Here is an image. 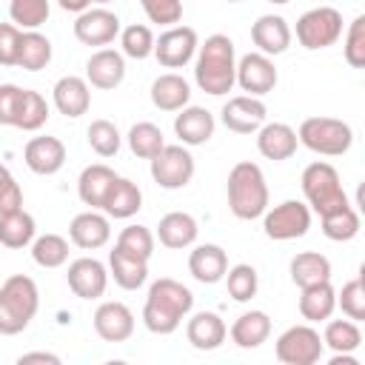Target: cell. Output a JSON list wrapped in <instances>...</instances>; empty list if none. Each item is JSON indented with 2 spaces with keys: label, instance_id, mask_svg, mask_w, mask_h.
I'll return each instance as SVG.
<instances>
[{
  "label": "cell",
  "instance_id": "8992f818",
  "mask_svg": "<svg viewBox=\"0 0 365 365\" xmlns=\"http://www.w3.org/2000/svg\"><path fill=\"white\" fill-rule=\"evenodd\" d=\"M297 140L305 148H311L314 154L339 157L351 148L354 131H351L348 123H342L336 117H308V120H302V125L297 131Z\"/></svg>",
  "mask_w": 365,
  "mask_h": 365
},
{
  "label": "cell",
  "instance_id": "603a6c76",
  "mask_svg": "<svg viewBox=\"0 0 365 365\" xmlns=\"http://www.w3.org/2000/svg\"><path fill=\"white\" fill-rule=\"evenodd\" d=\"M188 271H191V277H194L197 282L214 285V282H220V279L225 277V271H228V254H225L220 245H214V242L197 245V248L191 251V257H188Z\"/></svg>",
  "mask_w": 365,
  "mask_h": 365
},
{
  "label": "cell",
  "instance_id": "836d02e7",
  "mask_svg": "<svg viewBox=\"0 0 365 365\" xmlns=\"http://www.w3.org/2000/svg\"><path fill=\"white\" fill-rule=\"evenodd\" d=\"M34 217L23 208L17 211H9V214H0V245L6 248H26L31 240H34Z\"/></svg>",
  "mask_w": 365,
  "mask_h": 365
},
{
  "label": "cell",
  "instance_id": "f546056e",
  "mask_svg": "<svg viewBox=\"0 0 365 365\" xmlns=\"http://www.w3.org/2000/svg\"><path fill=\"white\" fill-rule=\"evenodd\" d=\"M114 180H117V174H114L108 165H103V163L86 165L83 174H80V180H77V194H80V200H83L86 205L100 208Z\"/></svg>",
  "mask_w": 365,
  "mask_h": 365
},
{
  "label": "cell",
  "instance_id": "7dc6e473",
  "mask_svg": "<svg viewBox=\"0 0 365 365\" xmlns=\"http://www.w3.org/2000/svg\"><path fill=\"white\" fill-rule=\"evenodd\" d=\"M345 60L351 68H365V17H354L345 34Z\"/></svg>",
  "mask_w": 365,
  "mask_h": 365
},
{
  "label": "cell",
  "instance_id": "8fae6325",
  "mask_svg": "<svg viewBox=\"0 0 365 365\" xmlns=\"http://www.w3.org/2000/svg\"><path fill=\"white\" fill-rule=\"evenodd\" d=\"M197 31L191 26H171L154 40V57L165 68H182L197 54Z\"/></svg>",
  "mask_w": 365,
  "mask_h": 365
},
{
  "label": "cell",
  "instance_id": "6f0895ef",
  "mask_svg": "<svg viewBox=\"0 0 365 365\" xmlns=\"http://www.w3.org/2000/svg\"><path fill=\"white\" fill-rule=\"evenodd\" d=\"M91 3H103V6H106V3H111V0H91Z\"/></svg>",
  "mask_w": 365,
  "mask_h": 365
},
{
  "label": "cell",
  "instance_id": "f5cc1de1",
  "mask_svg": "<svg viewBox=\"0 0 365 365\" xmlns=\"http://www.w3.org/2000/svg\"><path fill=\"white\" fill-rule=\"evenodd\" d=\"M17 362L20 365H26V362H51V365H60V356L57 354H48V351H31V354H20Z\"/></svg>",
  "mask_w": 365,
  "mask_h": 365
},
{
  "label": "cell",
  "instance_id": "60d3db41",
  "mask_svg": "<svg viewBox=\"0 0 365 365\" xmlns=\"http://www.w3.org/2000/svg\"><path fill=\"white\" fill-rule=\"evenodd\" d=\"M51 3L48 0H11L9 3V17L17 29H40L48 20Z\"/></svg>",
  "mask_w": 365,
  "mask_h": 365
},
{
  "label": "cell",
  "instance_id": "b9f144b4",
  "mask_svg": "<svg viewBox=\"0 0 365 365\" xmlns=\"http://www.w3.org/2000/svg\"><path fill=\"white\" fill-rule=\"evenodd\" d=\"M120 46H123V54L131 57V60H145L148 54H154V34L148 26L143 23H131L120 31Z\"/></svg>",
  "mask_w": 365,
  "mask_h": 365
},
{
  "label": "cell",
  "instance_id": "680465c9",
  "mask_svg": "<svg viewBox=\"0 0 365 365\" xmlns=\"http://www.w3.org/2000/svg\"><path fill=\"white\" fill-rule=\"evenodd\" d=\"M228 3H240V0H228Z\"/></svg>",
  "mask_w": 365,
  "mask_h": 365
},
{
  "label": "cell",
  "instance_id": "d6a6232c",
  "mask_svg": "<svg viewBox=\"0 0 365 365\" xmlns=\"http://www.w3.org/2000/svg\"><path fill=\"white\" fill-rule=\"evenodd\" d=\"M291 279L299 288L317 285V282H328L331 279V262L328 257H322L319 251H302L291 259Z\"/></svg>",
  "mask_w": 365,
  "mask_h": 365
},
{
  "label": "cell",
  "instance_id": "30bf717a",
  "mask_svg": "<svg viewBox=\"0 0 365 365\" xmlns=\"http://www.w3.org/2000/svg\"><path fill=\"white\" fill-rule=\"evenodd\" d=\"M151 177L160 188H185L194 177V157L182 145H163L151 157Z\"/></svg>",
  "mask_w": 365,
  "mask_h": 365
},
{
  "label": "cell",
  "instance_id": "9a60e30c",
  "mask_svg": "<svg viewBox=\"0 0 365 365\" xmlns=\"http://www.w3.org/2000/svg\"><path fill=\"white\" fill-rule=\"evenodd\" d=\"M68 288L74 291V297L80 299H97L106 294V285H108V271L100 259L94 257H80L68 265Z\"/></svg>",
  "mask_w": 365,
  "mask_h": 365
},
{
  "label": "cell",
  "instance_id": "6da1fadb",
  "mask_svg": "<svg viewBox=\"0 0 365 365\" xmlns=\"http://www.w3.org/2000/svg\"><path fill=\"white\" fill-rule=\"evenodd\" d=\"M191 308H194V294L182 282L163 277L148 288V297L143 305V322L151 334L165 336L180 328V322L191 314Z\"/></svg>",
  "mask_w": 365,
  "mask_h": 365
},
{
  "label": "cell",
  "instance_id": "e0dca14e",
  "mask_svg": "<svg viewBox=\"0 0 365 365\" xmlns=\"http://www.w3.org/2000/svg\"><path fill=\"white\" fill-rule=\"evenodd\" d=\"M23 160L26 165L34 171V174H57L66 163V145L57 140V137H31L23 148Z\"/></svg>",
  "mask_w": 365,
  "mask_h": 365
},
{
  "label": "cell",
  "instance_id": "4dcf8cb0",
  "mask_svg": "<svg viewBox=\"0 0 365 365\" xmlns=\"http://www.w3.org/2000/svg\"><path fill=\"white\" fill-rule=\"evenodd\" d=\"M334 308H336V291L331 288V279L302 288V297H299V314H302V319H308V322H325V319H331Z\"/></svg>",
  "mask_w": 365,
  "mask_h": 365
},
{
  "label": "cell",
  "instance_id": "9f6ffc18",
  "mask_svg": "<svg viewBox=\"0 0 365 365\" xmlns=\"http://www.w3.org/2000/svg\"><path fill=\"white\" fill-rule=\"evenodd\" d=\"M268 3H277V6H282V3H288V0H268Z\"/></svg>",
  "mask_w": 365,
  "mask_h": 365
},
{
  "label": "cell",
  "instance_id": "7402d4cb",
  "mask_svg": "<svg viewBox=\"0 0 365 365\" xmlns=\"http://www.w3.org/2000/svg\"><path fill=\"white\" fill-rule=\"evenodd\" d=\"M297 131L288 123H262L257 128V148L265 160H288L297 151Z\"/></svg>",
  "mask_w": 365,
  "mask_h": 365
},
{
  "label": "cell",
  "instance_id": "83f0119b",
  "mask_svg": "<svg viewBox=\"0 0 365 365\" xmlns=\"http://www.w3.org/2000/svg\"><path fill=\"white\" fill-rule=\"evenodd\" d=\"M188 100H191V86L185 83V77H180L174 71L160 74L151 83V103L160 111H180L188 106Z\"/></svg>",
  "mask_w": 365,
  "mask_h": 365
},
{
  "label": "cell",
  "instance_id": "8d00e7d4",
  "mask_svg": "<svg viewBox=\"0 0 365 365\" xmlns=\"http://www.w3.org/2000/svg\"><path fill=\"white\" fill-rule=\"evenodd\" d=\"M48 120V103L40 91H31V88H23V97H20V106H17V117H14V128H23V131H37L40 125H46Z\"/></svg>",
  "mask_w": 365,
  "mask_h": 365
},
{
  "label": "cell",
  "instance_id": "d4e9b609",
  "mask_svg": "<svg viewBox=\"0 0 365 365\" xmlns=\"http://www.w3.org/2000/svg\"><path fill=\"white\" fill-rule=\"evenodd\" d=\"M225 334H228V328L220 319V314H214V311H200L185 325V336H188V342L197 351H214V348H220L225 342Z\"/></svg>",
  "mask_w": 365,
  "mask_h": 365
},
{
  "label": "cell",
  "instance_id": "4316f807",
  "mask_svg": "<svg viewBox=\"0 0 365 365\" xmlns=\"http://www.w3.org/2000/svg\"><path fill=\"white\" fill-rule=\"evenodd\" d=\"M197 234H200V225H197V220H194L191 214H185V211H171V214H165V217L160 220V225H157L160 242H163L165 248H174V251L194 245Z\"/></svg>",
  "mask_w": 365,
  "mask_h": 365
},
{
  "label": "cell",
  "instance_id": "cb8c5ba5",
  "mask_svg": "<svg viewBox=\"0 0 365 365\" xmlns=\"http://www.w3.org/2000/svg\"><path fill=\"white\" fill-rule=\"evenodd\" d=\"M51 94H54L57 111L66 114V117H83V114L88 111V106H91L88 83H86L83 77H74V74L60 77V80L54 83V91H51Z\"/></svg>",
  "mask_w": 365,
  "mask_h": 365
},
{
  "label": "cell",
  "instance_id": "e575fe53",
  "mask_svg": "<svg viewBox=\"0 0 365 365\" xmlns=\"http://www.w3.org/2000/svg\"><path fill=\"white\" fill-rule=\"evenodd\" d=\"M51 63V40L46 34H40L37 29L23 31L20 40V54H17V66L26 71H40Z\"/></svg>",
  "mask_w": 365,
  "mask_h": 365
},
{
  "label": "cell",
  "instance_id": "277c9868",
  "mask_svg": "<svg viewBox=\"0 0 365 365\" xmlns=\"http://www.w3.org/2000/svg\"><path fill=\"white\" fill-rule=\"evenodd\" d=\"M40 308V291L31 277L14 274L0 285V334L14 336L29 328Z\"/></svg>",
  "mask_w": 365,
  "mask_h": 365
},
{
  "label": "cell",
  "instance_id": "1f68e13d",
  "mask_svg": "<svg viewBox=\"0 0 365 365\" xmlns=\"http://www.w3.org/2000/svg\"><path fill=\"white\" fill-rule=\"evenodd\" d=\"M108 271L114 277V282L125 291H137L145 279H148V262L145 259H137L125 251H120L114 245V251L108 254Z\"/></svg>",
  "mask_w": 365,
  "mask_h": 365
},
{
  "label": "cell",
  "instance_id": "ab89813d",
  "mask_svg": "<svg viewBox=\"0 0 365 365\" xmlns=\"http://www.w3.org/2000/svg\"><path fill=\"white\" fill-rule=\"evenodd\" d=\"M322 342L339 354V351H356L359 342H362V331L354 319H331L325 325V334H322Z\"/></svg>",
  "mask_w": 365,
  "mask_h": 365
},
{
  "label": "cell",
  "instance_id": "5bb4252c",
  "mask_svg": "<svg viewBox=\"0 0 365 365\" xmlns=\"http://www.w3.org/2000/svg\"><path fill=\"white\" fill-rule=\"evenodd\" d=\"M120 34V17L108 9H86L74 20V37L86 46H106Z\"/></svg>",
  "mask_w": 365,
  "mask_h": 365
},
{
  "label": "cell",
  "instance_id": "52a82bcc",
  "mask_svg": "<svg viewBox=\"0 0 365 365\" xmlns=\"http://www.w3.org/2000/svg\"><path fill=\"white\" fill-rule=\"evenodd\" d=\"M339 34H342V14L331 6L308 9L297 20V40H299V46H305L311 51L334 46L339 40Z\"/></svg>",
  "mask_w": 365,
  "mask_h": 365
},
{
  "label": "cell",
  "instance_id": "c3c4849f",
  "mask_svg": "<svg viewBox=\"0 0 365 365\" xmlns=\"http://www.w3.org/2000/svg\"><path fill=\"white\" fill-rule=\"evenodd\" d=\"M140 3H143V11L151 23L174 26L182 17V3L180 0H140Z\"/></svg>",
  "mask_w": 365,
  "mask_h": 365
},
{
  "label": "cell",
  "instance_id": "f907efd6",
  "mask_svg": "<svg viewBox=\"0 0 365 365\" xmlns=\"http://www.w3.org/2000/svg\"><path fill=\"white\" fill-rule=\"evenodd\" d=\"M20 97H23L20 86H14V83H3L0 86V125H14Z\"/></svg>",
  "mask_w": 365,
  "mask_h": 365
},
{
  "label": "cell",
  "instance_id": "7bdbcfd3",
  "mask_svg": "<svg viewBox=\"0 0 365 365\" xmlns=\"http://www.w3.org/2000/svg\"><path fill=\"white\" fill-rule=\"evenodd\" d=\"M163 145H165L163 131H160L154 123H134V125H131V131H128V148H131L137 157L151 160Z\"/></svg>",
  "mask_w": 365,
  "mask_h": 365
},
{
  "label": "cell",
  "instance_id": "db71d44e",
  "mask_svg": "<svg viewBox=\"0 0 365 365\" xmlns=\"http://www.w3.org/2000/svg\"><path fill=\"white\" fill-rule=\"evenodd\" d=\"M60 3V9L63 11H86V9H91V0H57Z\"/></svg>",
  "mask_w": 365,
  "mask_h": 365
},
{
  "label": "cell",
  "instance_id": "f6af8a7d",
  "mask_svg": "<svg viewBox=\"0 0 365 365\" xmlns=\"http://www.w3.org/2000/svg\"><path fill=\"white\" fill-rule=\"evenodd\" d=\"M86 134H88V145L100 157H114L120 151V131L111 120H94Z\"/></svg>",
  "mask_w": 365,
  "mask_h": 365
},
{
  "label": "cell",
  "instance_id": "ba28073f",
  "mask_svg": "<svg viewBox=\"0 0 365 365\" xmlns=\"http://www.w3.org/2000/svg\"><path fill=\"white\" fill-rule=\"evenodd\" d=\"M322 336L311 325H291L277 339V359L282 365H314L322 356Z\"/></svg>",
  "mask_w": 365,
  "mask_h": 365
},
{
  "label": "cell",
  "instance_id": "816d5d0a",
  "mask_svg": "<svg viewBox=\"0 0 365 365\" xmlns=\"http://www.w3.org/2000/svg\"><path fill=\"white\" fill-rule=\"evenodd\" d=\"M17 208H23V191H20L17 180L9 174V177L0 182V214L17 211Z\"/></svg>",
  "mask_w": 365,
  "mask_h": 365
},
{
  "label": "cell",
  "instance_id": "44dd1931",
  "mask_svg": "<svg viewBox=\"0 0 365 365\" xmlns=\"http://www.w3.org/2000/svg\"><path fill=\"white\" fill-rule=\"evenodd\" d=\"M174 131L182 145H202L214 137V114L200 106H185L174 117Z\"/></svg>",
  "mask_w": 365,
  "mask_h": 365
},
{
  "label": "cell",
  "instance_id": "2e32d148",
  "mask_svg": "<svg viewBox=\"0 0 365 365\" xmlns=\"http://www.w3.org/2000/svg\"><path fill=\"white\" fill-rule=\"evenodd\" d=\"M94 331L106 342H125L134 334V314L123 302H103L94 311Z\"/></svg>",
  "mask_w": 365,
  "mask_h": 365
},
{
  "label": "cell",
  "instance_id": "ac0fdd59",
  "mask_svg": "<svg viewBox=\"0 0 365 365\" xmlns=\"http://www.w3.org/2000/svg\"><path fill=\"white\" fill-rule=\"evenodd\" d=\"M123 77H125V60L114 48H100L86 63V83H91L94 88H103V91L117 88Z\"/></svg>",
  "mask_w": 365,
  "mask_h": 365
},
{
  "label": "cell",
  "instance_id": "7c38bea8",
  "mask_svg": "<svg viewBox=\"0 0 365 365\" xmlns=\"http://www.w3.org/2000/svg\"><path fill=\"white\" fill-rule=\"evenodd\" d=\"M237 83L251 97H262L277 86V66L271 63L268 54L248 51L245 57L237 60Z\"/></svg>",
  "mask_w": 365,
  "mask_h": 365
},
{
  "label": "cell",
  "instance_id": "11a10c76",
  "mask_svg": "<svg viewBox=\"0 0 365 365\" xmlns=\"http://www.w3.org/2000/svg\"><path fill=\"white\" fill-rule=\"evenodd\" d=\"M6 177H9V168H6V165H3V163H0V182H3V180H6Z\"/></svg>",
  "mask_w": 365,
  "mask_h": 365
},
{
  "label": "cell",
  "instance_id": "681fc988",
  "mask_svg": "<svg viewBox=\"0 0 365 365\" xmlns=\"http://www.w3.org/2000/svg\"><path fill=\"white\" fill-rule=\"evenodd\" d=\"M23 31L14 23H0V66H17Z\"/></svg>",
  "mask_w": 365,
  "mask_h": 365
},
{
  "label": "cell",
  "instance_id": "4fadbf2b",
  "mask_svg": "<svg viewBox=\"0 0 365 365\" xmlns=\"http://www.w3.org/2000/svg\"><path fill=\"white\" fill-rule=\"evenodd\" d=\"M222 125L234 134H254L265 117H268V108L259 97H251V94H240V97H231L225 106H222Z\"/></svg>",
  "mask_w": 365,
  "mask_h": 365
},
{
  "label": "cell",
  "instance_id": "3957f363",
  "mask_svg": "<svg viewBox=\"0 0 365 365\" xmlns=\"http://www.w3.org/2000/svg\"><path fill=\"white\" fill-rule=\"evenodd\" d=\"M228 208L237 220H257L268 211V185L257 163H237L228 174Z\"/></svg>",
  "mask_w": 365,
  "mask_h": 365
},
{
  "label": "cell",
  "instance_id": "74e56055",
  "mask_svg": "<svg viewBox=\"0 0 365 365\" xmlns=\"http://www.w3.org/2000/svg\"><path fill=\"white\" fill-rule=\"evenodd\" d=\"M31 259L40 268H60L68 259V240L60 234H43L31 240Z\"/></svg>",
  "mask_w": 365,
  "mask_h": 365
},
{
  "label": "cell",
  "instance_id": "7a4b0ae2",
  "mask_svg": "<svg viewBox=\"0 0 365 365\" xmlns=\"http://www.w3.org/2000/svg\"><path fill=\"white\" fill-rule=\"evenodd\" d=\"M194 80L211 97H222L234 88V83H237V54H234V43H231L228 34H211L202 46H197Z\"/></svg>",
  "mask_w": 365,
  "mask_h": 365
},
{
  "label": "cell",
  "instance_id": "ee69618b",
  "mask_svg": "<svg viewBox=\"0 0 365 365\" xmlns=\"http://www.w3.org/2000/svg\"><path fill=\"white\" fill-rule=\"evenodd\" d=\"M117 248L148 262L151 254H154V234L145 225H125L120 231V237H117Z\"/></svg>",
  "mask_w": 365,
  "mask_h": 365
},
{
  "label": "cell",
  "instance_id": "ffe728a7",
  "mask_svg": "<svg viewBox=\"0 0 365 365\" xmlns=\"http://www.w3.org/2000/svg\"><path fill=\"white\" fill-rule=\"evenodd\" d=\"M251 40L259 48V54L274 57V54H282L291 46V29H288L285 17H279V14H262L251 26Z\"/></svg>",
  "mask_w": 365,
  "mask_h": 365
},
{
  "label": "cell",
  "instance_id": "f1b7e54d",
  "mask_svg": "<svg viewBox=\"0 0 365 365\" xmlns=\"http://www.w3.org/2000/svg\"><path fill=\"white\" fill-rule=\"evenodd\" d=\"M271 334V317L265 311H245L231 325V339L237 348H259Z\"/></svg>",
  "mask_w": 365,
  "mask_h": 365
},
{
  "label": "cell",
  "instance_id": "f35d334b",
  "mask_svg": "<svg viewBox=\"0 0 365 365\" xmlns=\"http://www.w3.org/2000/svg\"><path fill=\"white\" fill-rule=\"evenodd\" d=\"M225 288H228V297L234 302H248L251 297H257V288H259L257 268L248 265V262H240V265L228 268L225 271Z\"/></svg>",
  "mask_w": 365,
  "mask_h": 365
},
{
  "label": "cell",
  "instance_id": "484cf974",
  "mask_svg": "<svg viewBox=\"0 0 365 365\" xmlns=\"http://www.w3.org/2000/svg\"><path fill=\"white\" fill-rule=\"evenodd\" d=\"M100 208L114 220H128L143 208V191L137 188V182H131L125 177H117Z\"/></svg>",
  "mask_w": 365,
  "mask_h": 365
},
{
  "label": "cell",
  "instance_id": "d6986e66",
  "mask_svg": "<svg viewBox=\"0 0 365 365\" xmlns=\"http://www.w3.org/2000/svg\"><path fill=\"white\" fill-rule=\"evenodd\" d=\"M68 237L77 248L83 251H94V248H103L108 240H111V225H108V217L97 214L94 208L91 211H83L71 220L68 225Z\"/></svg>",
  "mask_w": 365,
  "mask_h": 365
},
{
  "label": "cell",
  "instance_id": "5b68a950",
  "mask_svg": "<svg viewBox=\"0 0 365 365\" xmlns=\"http://www.w3.org/2000/svg\"><path fill=\"white\" fill-rule=\"evenodd\" d=\"M299 182H302V194L308 200V208H314L319 217L331 214V211H336L342 205H351L348 194H345V188L339 182V174H336V168L331 163L317 160V163L305 165Z\"/></svg>",
  "mask_w": 365,
  "mask_h": 365
},
{
  "label": "cell",
  "instance_id": "9c48e42d",
  "mask_svg": "<svg viewBox=\"0 0 365 365\" xmlns=\"http://www.w3.org/2000/svg\"><path fill=\"white\" fill-rule=\"evenodd\" d=\"M262 228H265L268 240H279V242L305 237L311 228V208L299 200H285V202L274 205L271 211H265Z\"/></svg>",
  "mask_w": 365,
  "mask_h": 365
},
{
  "label": "cell",
  "instance_id": "bcb514c9",
  "mask_svg": "<svg viewBox=\"0 0 365 365\" xmlns=\"http://www.w3.org/2000/svg\"><path fill=\"white\" fill-rule=\"evenodd\" d=\"M336 305L342 308V314L354 322H362L365 319V285H362V277L351 279L342 285V291L336 294Z\"/></svg>",
  "mask_w": 365,
  "mask_h": 365
},
{
  "label": "cell",
  "instance_id": "d590c367",
  "mask_svg": "<svg viewBox=\"0 0 365 365\" xmlns=\"http://www.w3.org/2000/svg\"><path fill=\"white\" fill-rule=\"evenodd\" d=\"M319 220H322V234H325L328 240H334V242H348V240H354V237L359 234V228H362L359 214H356L354 205H342V208H336V211H331V214H322Z\"/></svg>",
  "mask_w": 365,
  "mask_h": 365
}]
</instances>
